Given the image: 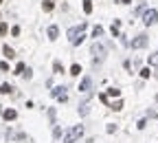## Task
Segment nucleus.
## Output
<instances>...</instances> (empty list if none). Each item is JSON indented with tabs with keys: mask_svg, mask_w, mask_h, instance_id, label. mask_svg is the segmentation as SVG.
I'll list each match as a JSON object with an SVG mask.
<instances>
[{
	"mask_svg": "<svg viewBox=\"0 0 158 143\" xmlns=\"http://www.w3.org/2000/svg\"><path fill=\"white\" fill-rule=\"evenodd\" d=\"M83 35H86V22L83 24H79V27H72V29H68V40H70V44H81V40H83Z\"/></svg>",
	"mask_w": 158,
	"mask_h": 143,
	"instance_id": "nucleus-1",
	"label": "nucleus"
},
{
	"mask_svg": "<svg viewBox=\"0 0 158 143\" xmlns=\"http://www.w3.org/2000/svg\"><path fill=\"white\" fill-rule=\"evenodd\" d=\"M81 134H83V125H72L68 132L64 134V143H75Z\"/></svg>",
	"mask_w": 158,
	"mask_h": 143,
	"instance_id": "nucleus-2",
	"label": "nucleus"
},
{
	"mask_svg": "<svg viewBox=\"0 0 158 143\" xmlns=\"http://www.w3.org/2000/svg\"><path fill=\"white\" fill-rule=\"evenodd\" d=\"M156 20H158V11H156V9H147V11H145V15H143V22H145L147 27L156 24Z\"/></svg>",
	"mask_w": 158,
	"mask_h": 143,
	"instance_id": "nucleus-3",
	"label": "nucleus"
},
{
	"mask_svg": "<svg viewBox=\"0 0 158 143\" xmlns=\"http://www.w3.org/2000/svg\"><path fill=\"white\" fill-rule=\"evenodd\" d=\"M92 55H94V64H99V60H103V55H105V46H101L99 42H94L92 44Z\"/></svg>",
	"mask_w": 158,
	"mask_h": 143,
	"instance_id": "nucleus-4",
	"label": "nucleus"
},
{
	"mask_svg": "<svg viewBox=\"0 0 158 143\" xmlns=\"http://www.w3.org/2000/svg\"><path fill=\"white\" fill-rule=\"evenodd\" d=\"M50 95H53L55 99H59L61 104H66V101H68V95H66V88H64V86H57V88H55Z\"/></svg>",
	"mask_w": 158,
	"mask_h": 143,
	"instance_id": "nucleus-5",
	"label": "nucleus"
},
{
	"mask_svg": "<svg viewBox=\"0 0 158 143\" xmlns=\"http://www.w3.org/2000/svg\"><path fill=\"white\" fill-rule=\"evenodd\" d=\"M147 44H149V38L145 35V33H143V35H138V38H134V40H132V46H134V49H145Z\"/></svg>",
	"mask_w": 158,
	"mask_h": 143,
	"instance_id": "nucleus-6",
	"label": "nucleus"
},
{
	"mask_svg": "<svg viewBox=\"0 0 158 143\" xmlns=\"http://www.w3.org/2000/svg\"><path fill=\"white\" fill-rule=\"evenodd\" d=\"M2 117H4V121H15V117H18V112L15 110H2Z\"/></svg>",
	"mask_w": 158,
	"mask_h": 143,
	"instance_id": "nucleus-7",
	"label": "nucleus"
},
{
	"mask_svg": "<svg viewBox=\"0 0 158 143\" xmlns=\"http://www.w3.org/2000/svg\"><path fill=\"white\" fill-rule=\"evenodd\" d=\"M79 90H81V93H90V77L79 82Z\"/></svg>",
	"mask_w": 158,
	"mask_h": 143,
	"instance_id": "nucleus-8",
	"label": "nucleus"
},
{
	"mask_svg": "<svg viewBox=\"0 0 158 143\" xmlns=\"http://www.w3.org/2000/svg\"><path fill=\"white\" fill-rule=\"evenodd\" d=\"M2 53H4V57H7V60H13V55H15V53H13V49H11V46H9V44H4V49H2Z\"/></svg>",
	"mask_w": 158,
	"mask_h": 143,
	"instance_id": "nucleus-9",
	"label": "nucleus"
},
{
	"mask_svg": "<svg viewBox=\"0 0 158 143\" xmlns=\"http://www.w3.org/2000/svg\"><path fill=\"white\" fill-rule=\"evenodd\" d=\"M53 7H55L53 0H44V2H42V9H44V11H53Z\"/></svg>",
	"mask_w": 158,
	"mask_h": 143,
	"instance_id": "nucleus-10",
	"label": "nucleus"
},
{
	"mask_svg": "<svg viewBox=\"0 0 158 143\" xmlns=\"http://www.w3.org/2000/svg\"><path fill=\"white\" fill-rule=\"evenodd\" d=\"M57 33H59V29H57V27H48V38H50V40L57 38Z\"/></svg>",
	"mask_w": 158,
	"mask_h": 143,
	"instance_id": "nucleus-11",
	"label": "nucleus"
},
{
	"mask_svg": "<svg viewBox=\"0 0 158 143\" xmlns=\"http://www.w3.org/2000/svg\"><path fill=\"white\" fill-rule=\"evenodd\" d=\"M101 35H103V27H99V24H97V27L92 29V38H101Z\"/></svg>",
	"mask_w": 158,
	"mask_h": 143,
	"instance_id": "nucleus-12",
	"label": "nucleus"
},
{
	"mask_svg": "<svg viewBox=\"0 0 158 143\" xmlns=\"http://www.w3.org/2000/svg\"><path fill=\"white\" fill-rule=\"evenodd\" d=\"M121 108H123V101H121V99L114 101V104H110V110H114V112H118Z\"/></svg>",
	"mask_w": 158,
	"mask_h": 143,
	"instance_id": "nucleus-13",
	"label": "nucleus"
},
{
	"mask_svg": "<svg viewBox=\"0 0 158 143\" xmlns=\"http://www.w3.org/2000/svg\"><path fill=\"white\" fill-rule=\"evenodd\" d=\"M79 73H81V66H79V64H72V66H70V75H75V77H77Z\"/></svg>",
	"mask_w": 158,
	"mask_h": 143,
	"instance_id": "nucleus-14",
	"label": "nucleus"
},
{
	"mask_svg": "<svg viewBox=\"0 0 158 143\" xmlns=\"http://www.w3.org/2000/svg\"><path fill=\"white\" fill-rule=\"evenodd\" d=\"M83 11H86V13L92 11V0H83Z\"/></svg>",
	"mask_w": 158,
	"mask_h": 143,
	"instance_id": "nucleus-15",
	"label": "nucleus"
},
{
	"mask_svg": "<svg viewBox=\"0 0 158 143\" xmlns=\"http://www.w3.org/2000/svg\"><path fill=\"white\" fill-rule=\"evenodd\" d=\"M11 90H13V88H11L9 84H2V86H0V93H2V95H9Z\"/></svg>",
	"mask_w": 158,
	"mask_h": 143,
	"instance_id": "nucleus-16",
	"label": "nucleus"
},
{
	"mask_svg": "<svg viewBox=\"0 0 158 143\" xmlns=\"http://www.w3.org/2000/svg\"><path fill=\"white\" fill-rule=\"evenodd\" d=\"M149 64L151 66H158V51H156L154 55H149Z\"/></svg>",
	"mask_w": 158,
	"mask_h": 143,
	"instance_id": "nucleus-17",
	"label": "nucleus"
},
{
	"mask_svg": "<svg viewBox=\"0 0 158 143\" xmlns=\"http://www.w3.org/2000/svg\"><path fill=\"white\" fill-rule=\"evenodd\" d=\"M151 75V71H149V68H140V77H143V79H147Z\"/></svg>",
	"mask_w": 158,
	"mask_h": 143,
	"instance_id": "nucleus-18",
	"label": "nucleus"
},
{
	"mask_svg": "<svg viewBox=\"0 0 158 143\" xmlns=\"http://www.w3.org/2000/svg\"><path fill=\"white\" fill-rule=\"evenodd\" d=\"M53 68H55V73H57V75H61V73H64V66H61L59 62H55V66H53Z\"/></svg>",
	"mask_w": 158,
	"mask_h": 143,
	"instance_id": "nucleus-19",
	"label": "nucleus"
},
{
	"mask_svg": "<svg viewBox=\"0 0 158 143\" xmlns=\"http://www.w3.org/2000/svg\"><path fill=\"white\" fill-rule=\"evenodd\" d=\"M22 73H24V64H22V62H20V64L15 66V75H22Z\"/></svg>",
	"mask_w": 158,
	"mask_h": 143,
	"instance_id": "nucleus-20",
	"label": "nucleus"
},
{
	"mask_svg": "<svg viewBox=\"0 0 158 143\" xmlns=\"http://www.w3.org/2000/svg\"><path fill=\"white\" fill-rule=\"evenodd\" d=\"M118 93H121L118 88H110V90H108V95H110V97H118Z\"/></svg>",
	"mask_w": 158,
	"mask_h": 143,
	"instance_id": "nucleus-21",
	"label": "nucleus"
},
{
	"mask_svg": "<svg viewBox=\"0 0 158 143\" xmlns=\"http://www.w3.org/2000/svg\"><path fill=\"white\" fill-rule=\"evenodd\" d=\"M88 110H90V106H88V104H83L81 108H79V112H81V114H88Z\"/></svg>",
	"mask_w": 158,
	"mask_h": 143,
	"instance_id": "nucleus-22",
	"label": "nucleus"
},
{
	"mask_svg": "<svg viewBox=\"0 0 158 143\" xmlns=\"http://www.w3.org/2000/svg\"><path fill=\"white\" fill-rule=\"evenodd\" d=\"M9 31V27L7 24H4V22H2V24H0V35H4V33H7Z\"/></svg>",
	"mask_w": 158,
	"mask_h": 143,
	"instance_id": "nucleus-23",
	"label": "nucleus"
},
{
	"mask_svg": "<svg viewBox=\"0 0 158 143\" xmlns=\"http://www.w3.org/2000/svg\"><path fill=\"white\" fill-rule=\"evenodd\" d=\"M0 71H4V73L9 71V64H7V62H0Z\"/></svg>",
	"mask_w": 158,
	"mask_h": 143,
	"instance_id": "nucleus-24",
	"label": "nucleus"
},
{
	"mask_svg": "<svg viewBox=\"0 0 158 143\" xmlns=\"http://www.w3.org/2000/svg\"><path fill=\"white\" fill-rule=\"evenodd\" d=\"M11 35H20V27H13V29H11Z\"/></svg>",
	"mask_w": 158,
	"mask_h": 143,
	"instance_id": "nucleus-25",
	"label": "nucleus"
},
{
	"mask_svg": "<svg viewBox=\"0 0 158 143\" xmlns=\"http://www.w3.org/2000/svg\"><path fill=\"white\" fill-rule=\"evenodd\" d=\"M118 2H125V4H127V2H132V0H118Z\"/></svg>",
	"mask_w": 158,
	"mask_h": 143,
	"instance_id": "nucleus-26",
	"label": "nucleus"
},
{
	"mask_svg": "<svg viewBox=\"0 0 158 143\" xmlns=\"http://www.w3.org/2000/svg\"><path fill=\"white\" fill-rule=\"evenodd\" d=\"M0 2H2V0H0Z\"/></svg>",
	"mask_w": 158,
	"mask_h": 143,
	"instance_id": "nucleus-27",
	"label": "nucleus"
},
{
	"mask_svg": "<svg viewBox=\"0 0 158 143\" xmlns=\"http://www.w3.org/2000/svg\"><path fill=\"white\" fill-rule=\"evenodd\" d=\"M156 75H158V73H156Z\"/></svg>",
	"mask_w": 158,
	"mask_h": 143,
	"instance_id": "nucleus-28",
	"label": "nucleus"
}]
</instances>
